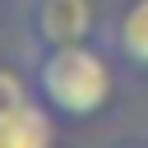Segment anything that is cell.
<instances>
[{"label":"cell","instance_id":"cell-2","mask_svg":"<svg viewBox=\"0 0 148 148\" xmlns=\"http://www.w3.org/2000/svg\"><path fill=\"white\" fill-rule=\"evenodd\" d=\"M28 42L37 46H69V42H92L102 28L97 0H28Z\"/></svg>","mask_w":148,"mask_h":148},{"label":"cell","instance_id":"cell-4","mask_svg":"<svg viewBox=\"0 0 148 148\" xmlns=\"http://www.w3.org/2000/svg\"><path fill=\"white\" fill-rule=\"evenodd\" d=\"M56 134H60V120L51 116V106L42 97L0 116V148H46V143H56Z\"/></svg>","mask_w":148,"mask_h":148},{"label":"cell","instance_id":"cell-3","mask_svg":"<svg viewBox=\"0 0 148 148\" xmlns=\"http://www.w3.org/2000/svg\"><path fill=\"white\" fill-rule=\"evenodd\" d=\"M106 51L116 56L120 74L148 83V0H125L106 23Z\"/></svg>","mask_w":148,"mask_h":148},{"label":"cell","instance_id":"cell-1","mask_svg":"<svg viewBox=\"0 0 148 148\" xmlns=\"http://www.w3.org/2000/svg\"><path fill=\"white\" fill-rule=\"evenodd\" d=\"M28 79L60 125H83L116 102L120 65L106 51V42L92 37V42H69V46H37Z\"/></svg>","mask_w":148,"mask_h":148},{"label":"cell","instance_id":"cell-5","mask_svg":"<svg viewBox=\"0 0 148 148\" xmlns=\"http://www.w3.org/2000/svg\"><path fill=\"white\" fill-rule=\"evenodd\" d=\"M32 97H37L32 79L18 74V69H9V65H0V116L14 111V106H23V102H32Z\"/></svg>","mask_w":148,"mask_h":148}]
</instances>
